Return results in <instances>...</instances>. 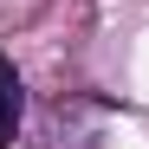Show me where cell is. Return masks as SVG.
<instances>
[{
    "label": "cell",
    "mask_w": 149,
    "mask_h": 149,
    "mask_svg": "<svg viewBox=\"0 0 149 149\" xmlns=\"http://www.w3.org/2000/svg\"><path fill=\"white\" fill-rule=\"evenodd\" d=\"M19 123H26V78L13 58H0V149L19 136Z\"/></svg>",
    "instance_id": "obj_1"
}]
</instances>
